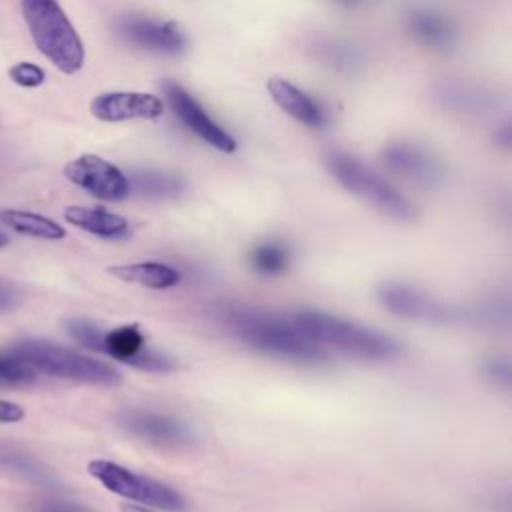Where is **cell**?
Here are the masks:
<instances>
[{
	"label": "cell",
	"instance_id": "6da1fadb",
	"mask_svg": "<svg viewBox=\"0 0 512 512\" xmlns=\"http://www.w3.org/2000/svg\"><path fill=\"white\" fill-rule=\"evenodd\" d=\"M222 320L238 340L264 354L298 364H320L328 358L324 348L310 342L294 326L292 318L252 306H230Z\"/></svg>",
	"mask_w": 512,
	"mask_h": 512
},
{
	"label": "cell",
	"instance_id": "7a4b0ae2",
	"mask_svg": "<svg viewBox=\"0 0 512 512\" xmlns=\"http://www.w3.org/2000/svg\"><path fill=\"white\" fill-rule=\"evenodd\" d=\"M290 318L294 326L320 348H332L362 360H388L400 354V344L388 334L326 312L302 310Z\"/></svg>",
	"mask_w": 512,
	"mask_h": 512
},
{
	"label": "cell",
	"instance_id": "3957f363",
	"mask_svg": "<svg viewBox=\"0 0 512 512\" xmlns=\"http://www.w3.org/2000/svg\"><path fill=\"white\" fill-rule=\"evenodd\" d=\"M20 8L38 52L62 74L80 72L84 44L62 6L56 0H20Z\"/></svg>",
	"mask_w": 512,
	"mask_h": 512
},
{
	"label": "cell",
	"instance_id": "277c9868",
	"mask_svg": "<svg viewBox=\"0 0 512 512\" xmlns=\"http://www.w3.org/2000/svg\"><path fill=\"white\" fill-rule=\"evenodd\" d=\"M6 352L24 360L36 372L46 376L92 386H118L122 382L120 370H116L112 364L60 344L44 340H24Z\"/></svg>",
	"mask_w": 512,
	"mask_h": 512
},
{
	"label": "cell",
	"instance_id": "5b68a950",
	"mask_svg": "<svg viewBox=\"0 0 512 512\" xmlns=\"http://www.w3.org/2000/svg\"><path fill=\"white\" fill-rule=\"evenodd\" d=\"M326 168L330 174L352 194L368 200L378 210L400 222L414 220V206L380 174L364 166L358 158L344 152H330L326 156Z\"/></svg>",
	"mask_w": 512,
	"mask_h": 512
},
{
	"label": "cell",
	"instance_id": "8992f818",
	"mask_svg": "<svg viewBox=\"0 0 512 512\" xmlns=\"http://www.w3.org/2000/svg\"><path fill=\"white\" fill-rule=\"evenodd\" d=\"M88 474L96 478L108 492L118 494L126 500H134L152 508L168 510V512H184L186 500L174 488L164 482L152 480L148 476L136 474L116 462L96 458L90 460L86 466Z\"/></svg>",
	"mask_w": 512,
	"mask_h": 512
},
{
	"label": "cell",
	"instance_id": "52a82bcc",
	"mask_svg": "<svg viewBox=\"0 0 512 512\" xmlns=\"http://www.w3.org/2000/svg\"><path fill=\"white\" fill-rule=\"evenodd\" d=\"M64 176L98 200L118 202L130 194L128 176L116 164L96 154H80L70 160L64 166Z\"/></svg>",
	"mask_w": 512,
	"mask_h": 512
},
{
	"label": "cell",
	"instance_id": "ba28073f",
	"mask_svg": "<svg viewBox=\"0 0 512 512\" xmlns=\"http://www.w3.org/2000/svg\"><path fill=\"white\" fill-rule=\"evenodd\" d=\"M100 352L108 354L118 362L130 364L146 372L164 374L176 368L172 358L146 348L144 332L136 324H126V326H118L108 332H102Z\"/></svg>",
	"mask_w": 512,
	"mask_h": 512
},
{
	"label": "cell",
	"instance_id": "9c48e42d",
	"mask_svg": "<svg viewBox=\"0 0 512 512\" xmlns=\"http://www.w3.org/2000/svg\"><path fill=\"white\" fill-rule=\"evenodd\" d=\"M162 90H164V96H166L172 112L198 138H202L206 144H210L212 148H216L220 152H226V154H230V152H234L238 148L236 140L224 128H220L208 116V112L196 102V98L190 92H186L178 82L166 80L162 84Z\"/></svg>",
	"mask_w": 512,
	"mask_h": 512
},
{
	"label": "cell",
	"instance_id": "30bf717a",
	"mask_svg": "<svg viewBox=\"0 0 512 512\" xmlns=\"http://www.w3.org/2000/svg\"><path fill=\"white\" fill-rule=\"evenodd\" d=\"M116 422L132 436L144 438L152 444L174 448L192 444L190 428L182 420L172 418L168 414L150 410H120L116 414Z\"/></svg>",
	"mask_w": 512,
	"mask_h": 512
},
{
	"label": "cell",
	"instance_id": "8fae6325",
	"mask_svg": "<svg viewBox=\"0 0 512 512\" xmlns=\"http://www.w3.org/2000/svg\"><path fill=\"white\" fill-rule=\"evenodd\" d=\"M90 112L102 122H124V120H156L164 114V102L150 92L134 90H112L102 92L90 102Z\"/></svg>",
	"mask_w": 512,
	"mask_h": 512
},
{
	"label": "cell",
	"instance_id": "7c38bea8",
	"mask_svg": "<svg viewBox=\"0 0 512 512\" xmlns=\"http://www.w3.org/2000/svg\"><path fill=\"white\" fill-rule=\"evenodd\" d=\"M120 34L132 44L156 54H180L186 48V38L174 22L148 16H126L118 22Z\"/></svg>",
	"mask_w": 512,
	"mask_h": 512
},
{
	"label": "cell",
	"instance_id": "4fadbf2b",
	"mask_svg": "<svg viewBox=\"0 0 512 512\" xmlns=\"http://www.w3.org/2000/svg\"><path fill=\"white\" fill-rule=\"evenodd\" d=\"M380 304L396 316L424 322H448L452 312L448 306L438 302L436 298L412 288L408 284L390 282L378 290Z\"/></svg>",
	"mask_w": 512,
	"mask_h": 512
},
{
	"label": "cell",
	"instance_id": "5bb4252c",
	"mask_svg": "<svg viewBox=\"0 0 512 512\" xmlns=\"http://www.w3.org/2000/svg\"><path fill=\"white\" fill-rule=\"evenodd\" d=\"M380 158L392 174L418 186H434L442 178V168L434 156L410 142L388 144Z\"/></svg>",
	"mask_w": 512,
	"mask_h": 512
},
{
	"label": "cell",
	"instance_id": "9a60e30c",
	"mask_svg": "<svg viewBox=\"0 0 512 512\" xmlns=\"http://www.w3.org/2000/svg\"><path fill=\"white\" fill-rule=\"evenodd\" d=\"M266 88L272 100L278 104V108H282L296 122L310 128H322L326 124V112L322 110V106L290 80L272 76Z\"/></svg>",
	"mask_w": 512,
	"mask_h": 512
},
{
	"label": "cell",
	"instance_id": "2e32d148",
	"mask_svg": "<svg viewBox=\"0 0 512 512\" xmlns=\"http://www.w3.org/2000/svg\"><path fill=\"white\" fill-rule=\"evenodd\" d=\"M64 220L84 232H90L100 238H124L130 232V224L124 216L104 210V208H90V206H68L64 210Z\"/></svg>",
	"mask_w": 512,
	"mask_h": 512
},
{
	"label": "cell",
	"instance_id": "e0dca14e",
	"mask_svg": "<svg viewBox=\"0 0 512 512\" xmlns=\"http://www.w3.org/2000/svg\"><path fill=\"white\" fill-rule=\"evenodd\" d=\"M108 274L116 276L122 282L138 284L152 290H168L180 284V272L164 262H132V264H118L110 266Z\"/></svg>",
	"mask_w": 512,
	"mask_h": 512
},
{
	"label": "cell",
	"instance_id": "ac0fdd59",
	"mask_svg": "<svg viewBox=\"0 0 512 512\" xmlns=\"http://www.w3.org/2000/svg\"><path fill=\"white\" fill-rule=\"evenodd\" d=\"M408 30L418 42H422L430 48H438V50L452 46L454 36H456V30L450 24V20L436 12H430V10H418V12L410 14Z\"/></svg>",
	"mask_w": 512,
	"mask_h": 512
},
{
	"label": "cell",
	"instance_id": "d6986e66",
	"mask_svg": "<svg viewBox=\"0 0 512 512\" xmlns=\"http://www.w3.org/2000/svg\"><path fill=\"white\" fill-rule=\"evenodd\" d=\"M0 224H4L6 228L18 234L42 238V240H62L66 236V230L52 218L36 212L16 210V208L0 210Z\"/></svg>",
	"mask_w": 512,
	"mask_h": 512
},
{
	"label": "cell",
	"instance_id": "ffe728a7",
	"mask_svg": "<svg viewBox=\"0 0 512 512\" xmlns=\"http://www.w3.org/2000/svg\"><path fill=\"white\" fill-rule=\"evenodd\" d=\"M130 194L148 200H170L180 196L184 190V180L170 172L158 170H138L128 178Z\"/></svg>",
	"mask_w": 512,
	"mask_h": 512
},
{
	"label": "cell",
	"instance_id": "44dd1931",
	"mask_svg": "<svg viewBox=\"0 0 512 512\" xmlns=\"http://www.w3.org/2000/svg\"><path fill=\"white\" fill-rule=\"evenodd\" d=\"M290 252L280 242H262L250 250V264L264 276H276L288 268Z\"/></svg>",
	"mask_w": 512,
	"mask_h": 512
},
{
	"label": "cell",
	"instance_id": "7402d4cb",
	"mask_svg": "<svg viewBox=\"0 0 512 512\" xmlns=\"http://www.w3.org/2000/svg\"><path fill=\"white\" fill-rule=\"evenodd\" d=\"M38 372L26 364L24 360L4 352L0 356V388H16V386H28L36 382Z\"/></svg>",
	"mask_w": 512,
	"mask_h": 512
},
{
	"label": "cell",
	"instance_id": "603a6c76",
	"mask_svg": "<svg viewBox=\"0 0 512 512\" xmlns=\"http://www.w3.org/2000/svg\"><path fill=\"white\" fill-rule=\"evenodd\" d=\"M66 330L68 334L82 346H86L88 350L100 352V338H102V330L86 320V318H72L66 322Z\"/></svg>",
	"mask_w": 512,
	"mask_h": 512
},
{
	"label": "cell",
	"instance_id": "cb8c5ba5",
	"mask_svg": "<svg viewBox=\"0 0 512 512\" xmlns=\"http://www.w3.org/2000/svg\"><path fill=\"white\" fill-rule=\"evenodd\" d=\"M8 76L14 84L22 88H36L42 86L46 80V72L34 62H16L14 66H10Z\"/></svg>",
	"mask_w": 512,
	"mask_h": 512
},
{
	"label": "cell",
	"instance_id": "d4e9b609",
	"mask_svg": "<svg viewBox=\"0 0 512 512\" xmlns=\"http://www.w3.org/2000/svg\"><path fill=\"white\" fill-rule=\"evenodd\" d=\"M24 416H26V412L20 404L0 398V424H16V422L24 420Z\"/></svg>",
	"mask_w": 512,
	"mask_h": 512
},
{
	"label": "cell",
	"instance_id": "484cf974",
	"mask_svg": "<svg viewBox=\"0 0 512 512\" xmlns=\"http://www.w3.org/2000/svg\"><path fill=\"white\" fill-rule=\"evenodd\" d=\"M486 374L492 376L494 380H500V382L508 384V380H510L508 362H506V360H492V362L486 366Z\"/></svg>",
	"mask_w": 512,
	"mask_h": 512
},
{
	"label": "cell",
	"instance_id": "4316f807",
	"mask_svg": "<svg viewBox=\"0 0 512 512\" xmlns=\"http://www.w3.org/2000/svg\"><path fill=\"white\" fill-rule=\"evenodd\" d=\"M120 512H158L152 506H140V504H120Z\"/></svg>",
	"mask_w": 512,
	"mask_h": 512
},
{
	"label": "cell",
	"instance_id": "83f0119b",
	"mask_svg": "<svg viewBox=\"0 0 512 512\" xmlns=\"http://www.w3.org/2000/svg\"><path fill=\"white\" fill-rule=\"evenodd\" d=\"M10 302H12V294H10V290H6V288L0 284V310L8 308V306H10Z\"/></svg>",
	"mask_w": 512,
	"mask_h": 512
},
{
	"label": "cell",
	"instance_id": "f1b7e54d",
	"mask_svg": "<svg viewBox=\"0 0 512 512\" xmlns=\"http://www.w3.org/2000/svg\"><path fill=\"white\" fill-rule=\"evenodd\" d=\"M8 244V236L4 232H0V248H4Z\"/></svg>",
	"mask_w": 512,
	"mask_h": 512
},
{
	"label": "cell",
	"instance_id": "f546056e",
	"mask_svg": "<svg viewBox=\"0 0 512 512\" xmlns=\"http://www.w3.org/2000/svg\"><path fill=\"white\" fill-rule=\"evenodd\" d=\"M342 2H346V4H352V2H358V0H342Z\"/></svg>",
	"mask_w": 512,
	"mask_h": 512
}]
</instances>
